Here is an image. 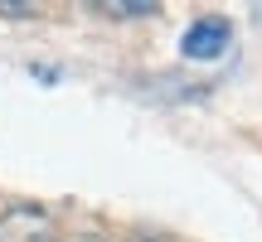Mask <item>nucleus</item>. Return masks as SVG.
Listing matches in <instances>:
<instances>
[{"label":"nucleus","mask_w":262,"mask_h":242,"mask_svg":"<svg viewBox=\"0 0 262 242\" xmlns=\"http://www.w3.org/2000/svg\"><path fill=\"white\" fill-rule=\"evenodd\" d=\"M131 242H150V237H131Z\"/></svg>","instance_id":"obj_5"},{"label":"nucleus","mask_w":262,"mask_h":242,"mask_svg":"<svg viewBox=\"0 0 262 242\" xmlns=\"http://www.w3.org/2000/svg\"><path fill=\"white\" fill-rule=\"evenodd\" d=\"M0 15L5 19H29L34 15V0H0Z\"/></svg>","instance_id":"obj_4"},{"label":"nucleus","mask_w":262,"mask_h":242,"mask_svg":"<svg viewBox=\"0 0 262 242\" xmlns=\"http://www.w3.org/2000/svg\"><path fill=\"white\" fill-rule=\"evenodd\" d=\"M228 44H233V29H228V19L209 15V19H194V25L185 29V39H180V54L194 58V63H214V58L228 54Z\"/></svg>","instance_id":"obj_2"},{"label":"nucleus","mask_w":262,"mask_h":242,"mask_svg":"<svg viewBox=\"0 0 262 242\" xmlns=\"http://www.w3.org/2000/svg\"><path fill=\"white\" fill-rule=\"evenodd\" d=\"M102 15H112V19H146V15H156V0H93Z\"/></svg>","instance_id":"obj_3"},{"label":"nucleus","mask_w":262,"mask_h":242,"mask_svg":"<svg viewBox=\"0 0 262 242\" xmlns=\"http://www.w3.org/2000/svg\"><path fill=\"white\" fill-rule=\"evenodd\" d=\"M58 223L44 204H10L0 208V242H54Z\"/></svg>","instance_id":"obj_1"}]
</instances>
